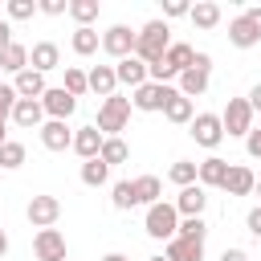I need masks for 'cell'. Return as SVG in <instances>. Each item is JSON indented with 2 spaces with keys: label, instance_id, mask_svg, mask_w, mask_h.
I'll return each mask as SVG.
<instances>
[{
  "label": "cell",
  "instance_id": "7",
  "mask_svg": "<svg viewBox=\"0 0 261 261\" xmlns=\"http://www.w3.org/2000/svg\"><path fill=\"white\" fill-rule=\"evenodd\" d=\"M220 126H224V135H249L253 130V110H249V102L245 98H228V106H224V114H220Z\"/></svg>",
  "mask_w": 261,
  "mask_h": 261
},
{
  "label": "cell",
  "instance_id": "13",
  "mask_svg": "<svg viewBox=\"0 0 261 261\" xmlns=\"http://www.w3.org/2000/svg\"><path fill=\"white\" fill-rule=\"evenodd\" d=\"M204 208H208V196H204L200 184L179 188V196H175V212H179L184 220H188V216H204Z\"/></svg>",
  "mask_w": 261,
  "mask_h": 261
},
{
  "label": "cell",
  "instance_id": "48",
  "mask_svg": "<svg viewBox=\"0 0 261 261\" xmlns=\"http://www.w3.org/2000/svg\"><path fill=\"white\" fill-rule=\"evenodd\" d=\"M102 261H130V257H122V253H106Z\"/></svg>",
  "mask_w": 261,
  "mask_h": 261
},
{
  "label": "cell",
  "instance_id": "31",
  "mask_svg": "<svg viewBox=\"0 0 261 261\" xmlns=\"http://www.w3.org/2000/svg\"><path fill=\"white\" fill-rule=\"evenodd\" d=\"M69 16L77 20V29H90L98 20V0H69Z\"/></svg>",
  "mask_w": 261,
  "mask_h": 261
},
{
  "label": "cell",
  "instance_id": "50",
  "mask_svg": "<svg viewBox=\"0 0 261 261\" xmlns=\"http://www.w3.org/2000/svg\"><path fill=\"white\" fill-rule=\"evenodd\" d=\"M151 261H167V257H151Z\"/></svg>",
  "mask_w": 261,
  "mask_h": 261
},
{
  "label": "cell",
  "instance_id": "42",
  "mask_svg": "<svg viewBox=\"0 0 261 261\" xmlns=\"http://www.w3.org/2000/svg\"><path fill=\"white\" fill-rule=\"evenodd\" d=\"M188 8H192L188 0H167L163 4V16H188Z\"/></svg>",
  "mask_w": 261,
  "mask_h": 261
},
{
  "label": "cell",
  "instance_id": "30",
  "mask_svg": "<svg viewBox=\"0 0 261 261\" xmlns=\"http://www.w3.org/2000/svg\"><path fill=\"white\" fill-rule=\"evenodd\" d=\"M192 57H196V49L192 45H184V41H175V45H167V53H163V61L175 69V73H184L188 65H192Z\"/></svg>",
  "mask_w": 261,
  "mask_h": 261
},
{
  "label": "cell",
  "instance_id": "38",
  "mask_svg": "<svg viewBox=\"0 0 261 261\" xmlns=\"http://www.w3.org/2000/svg\"><path fill=\"white\" fill-rule=\"evenodd\" d=\"M37 12V0H8V16L12 20H29Z\"/></svg>",
  "mask_w": 261,
  "mask_h": 261
},
{
  "label": "cell",
  "instance_id": "33",
  "mask_svg": "<svg viewBox=\"0 0 261 261\" xmlns=\"http://www.w3.org/2000/svg\"><path fill=\"white\" fill-rule=\"evenodd\" d=\"M175 237H184V241H208V224H204V216H188V220H179Z\"/></svg>",
  "mask_w": 261,
  "mask_h": 261
},
{
  "label": "cell",
  "instance_id": "35",
  "mask_svg": "<svg viewBox=\"0 0 261 261\" xmlns=\"http://www.w3.org/2000/svg\"><path fill=\"white\" fill-rule=\"evenodd\" d=\"M167 179H171V184H179V188L196 184V163H192V159H175V163H171V171H167Z\"/></svg>",
  "mask_w": 261,
  "mask_h": 261
},
{
  "label": "cell",
  "instance_id": "11",
  "mask_svg": "<svg viewBox=\"0 0 261 261\" xmlns=\"http://www.w3.org/2000/svg\"><path fill=\"white\" fill-rule=\"evenodd\" d=\"M102 49H106L114 61H122V57H135V33H130L126 24H110V29L102 33Z\"/></svg>",
  "mask_w": 261,
  "mask_h": 261
},
{
  "label": "cell",
  "instance_id": "46",
  "mask_svg": "<svg viewBox=\"0 0 261 261\" xmlns=\"http://www.w3.org/2000/svg\"><path fill=\"white\" fill-rule=\"evenodd\" d=\"M220 261H249V257H245V249H224Z\"/></svg>",
  "mask_w": 261,
  "mask_h": 261
},
{
  "label": "cell",
  "instance_id": "49",
  "mask_svg": "<svg viewBox=\"0 0 261 261\" xmlns=\"http://www.w3.org/2000/svg\"><path fill=\"white\" fill-rule=\"evenodd\" d=\"M253 192H261V179H257V184H253Z\"/></svg>",
  "mask_w": 261,
  "mask_h": 261
},
{
  "label": "cell",
  "instance_id": "16",
  "mask_svg": "<svg viewBox=\"0 0 261 261\" xmlns=\"http://www.w3.org/2000/svg\"><path fill=\"white\" fill-rule=\"evenodd\" d=\"M12 122H16L20 130H37V126L45 122L41 102H33V98H16V106H12Z\"/></svg>",
  "mask_w": 261,
  "mask_h": 261
},
{
  "label": "cell",
  "instance_id": "24",
  "mask_svg": "<svg viewBox=\"0 0 261 261\" xmlns=\"http://www.w3.org/2000/svg\"><path fill=\"white\" fill-rule=\"evenodd\" d=\"M188 16H192L196 29H216V24H220V4H216V0H200V4L188 8Z\"/></svg>",
  "mask_w": 261,
  "mask_h": 261
},
{
  "label": "cell",
  "instance_id": "22",
  "mask_svg": "<svg viewBox=\"0 0 261 261\" xmlns=\"http://www.w3.org/2000/svg\"><path fill=\"white\" fill-rule=\"evenodd\" d=\"M73 151H77L82 159H98V151H102V130H98V126L73 130Z\"/></svg>",
  "mask_w": 261,
  "mask_h": 261
},
{
  "label": "cell",
  "instance_id": "5",
  "mask_svg": "<svg viewBox=\"0 0 261 261\" xmlns=\"http://www.w3.org/2000/svg\"><path fill=\"white\" fill-rule=\"evenodd\" d=\"M208 73H212V57L208 53H196L192 57V65L179 73V94L192 102V98H200L204 90H208Z\"/></svg>",
  "mask_w": 261,
  "mask_h": 261
},
{
  "label": "cell",
  "instance_id": "51",
  "mask_svg": "<svg viewBox=\"0 0 261 261\" xmlns=\"http://www.w3.org/2000/svg\"><path fill=\"white\" fill-rule=\"evenodd\" d=\"M0 143H4V126H0Z\"/></svg>",
  "mask_w": 261,
  "mask_h": 261
},
{
  "label": "cell",
  "instance_id": "1",
  "mask_svg": "<svg viewBox=\"0 0 261 261\" xmlns=\"http://www.w3.org/2000/svg\"><path fill=\"white\" fill-rule=\"evenodd\" d=\"M171 37H167V20H147L139 33H135V57L143 65H155L163 53H167Z\"/></svg>",
  "mask_w": 261,
  "mask_h": 261
},
{
  "label": "cell",
  "instance_id": "34",
  "mask_svg": "<svg viewBox=\"0 0 261 261\" xmlns=\"http://www.w3.org/2000/svg\"><path fill=\"white\" fill-rule=\"evenodd\" d=\"M24 163V143H16V139H4L0 143V167H20Z\"/></svg>",
  "mask_w": 261,
  "mask_h": 261
},
{
  "label": "cell",
  "instance_id": "6",
  "mask_svg": "<svg viewBox=\"0 0 261 261\" xmlns=\"http://www.w3.org/2000/svg\"><path fill=\"white\" fill-rule=\"evenodd\" d=\"M179 90L175 86H159V82H143L139 90H135V98H130V106L135 110H143V114H155V110H163L171 98H175Z\"/></svg>",
  "mask_w": 261,
  "mask_h": 261
},
{
  "label": "cell",
  "instance_id": "15",
  "mask_svg": "<svg viewBox=\"0 0 261 261\" xmlns=\"http://www.w3.org/2000/svg\"><path fill=\"white\" fill-rule=\"evenodd\" d=\"M224 175H228V159H220V155H208L204 163H196V184L200 188H220Z\"/></svg>",
  "mask_w": 261,
  "mask_h": 261
},
{
  "label": "cell",
  "instance_id": "37",
  "mask_svg": "<svg viewBox=\"0 0 261 261\" xmlns=\"http://www.w3.org/2000/svg\"><path fill=\"white\" fill-rule=\"evenodd\" d=\"M65 94H73V98H82L90 86H86V69H77V65H65V86H61Z\"/></svg>",
  "mask_w": 261,
  "mask_h": 261
},
{
  "label": "cell",
  "instance_id": "32",
  "mask_svg": "<svg viewBox=\"0 0 261 261\" xmlns=\"http://www.w3.org/2000/svg\"><path fill=\"white\" fill-rule=\"evenodd\" d=\"M106 179H110V167H106L102 159H86V163H82V184H86V188H102Z\"/></svg>",
  "mask_w": 261,
  "mask_h": 261
},
{
  "label": "cell",
  "instance_id": "12",
  "mask_svg": "<svg viewBox=\"0 0 261 261\" xmlns=\"http://www.w3.org/2000/svg\"><path fill=\"white\" fill-rule=\"evenodd\" d=\"M33 253H37V261H65V237L57 228H37Z\"/></svg>",
  "mask_w": 261,
  "mask_h": 261
},
{
  "label": "cell",
  "instance_id": "43",
  "mask_svg": "<svg viewBox=\"0 0 261 261\" xmlns=\"http://www.w3.org/2000/svg\"><path fill=\"white\" fill-rule=\"evenodd\" d=\"M245 228H249V232H253V237L261 241V208H253V212L245 216Z\"/></svg>",
  "mask_w": 261,
  "mask_h": 261
},
{
  "label": "cell",
  "instance_id": "19",
  "mask_svg": "<svg viewBox=\"0 0 261 261\" xmlns=\"http://www.w3.org/2000/svg\"><path fill=\"white\" fill-rule=\"evenodd\" d=\"M253 184H257V175H253L245 163H237V167H228V175H224V184H220V188H224L228 196H249V192H253Z\"/></svg>",
  "mask_w": 261,
  "mask_h": 261
},
{
  "label": "cell",
  "instance_id": "27",
  "mask_svg": "<svg viewBox=\"0 0 261 261\" xmlns=\"http://www.w3.org/2000/svg\"><path fill=\"white\" fill-rule=\"evenodd\" d=\"M98 45H102V37H98L94 29H73V37H69V49H73L77 57H90V53H98Z\"/></svg>",
  "mask_w": 261,
  "mask_h": 261
},
{
  "label": "cell",
  "instance_id": "18",
  "mask_svg": "<svg viewBox=\"0 0 261 261\" xmlns=\"http://www.w3.org/2000/svg\"><path fill=\"white\" fill-rule=\"evenodd\" d=\"M12 90H16V98H33V102H41V94H45V73H37V69H20L16 82H12Z\"/></svg>",
  "mask_w": 261,
  "mask_h": 261
},
{
  "label": "cell",
  "instance_id": "45",
  "mask_svg": "<svg viewBox=\"0 0 261 261\" xmlns=\"http://www.w3.org/2000/svg\"><path fill=\"white\" fill-rule=\"evenodd\" d=\"M8 45H12V24L0 20V49H8Z\"/></svg>",
  "mask_w": 261,
  "mask_h": 261
},
{
  "label": "cell",
  "instance_id": "25",
  "mask_svg": "<svg viewBox=\"0 0 261 261\" xmlns=\"http://www.w3.org/2000/svg\"><path fill=\"white\" fill-rule=\"evenodd\" d=\"M135 184V200L139 204H159V196H163V184H159V175H139V179H130Z\"/></svg>",
  "mask_w": 261,
  "mask_h": 261
},
{
  "label": "cell",
  "instance_id": "10",
  "mask_svg": "<svg viewBox=\"0 0 261 261\" xmlns=\"http://www.w3.org/2000/svg\"><path fill=\"white\" fill-rule=\"evenodd\" d=\"M41 110H45L49 118L65 122V118L77 110V98H73V94H65L61 86H45V94H41Z\"/></svg>",
  "mask_w": 261,
  "mask_h": 261
},
{
  "label": "cell",
  "instance_id": "9",
  "mask_svg": "<svg viewBox=\"0 0 261 261\" xmlns=\"http://www.w3.org/2000/svg\"><path fill=\"white\" fill-rule=\"evenodd\" d=\"M24 216H29L33 228H53L57 216H61V200L57 196H33L29 208H24Z\"/></svg>",
  "mask_w": 261,
  "mask_h": 261
},
{
  "label": "cell",
  "instance_id": "20",
  "mask_svg": "<svg viewBox=\"0 0 261 261\" xmlns=\"http://www.w3.org/2000/svg\"><path fill=\"white\" fill-rule=\"evenodd\" d=\"M114 77H118L122 86H130V90H139V86L147 82V65H143L139 57H122V61L114 65Z\"/></svg>",
  "mask_w": 261,
  "mask_h": 261
},
{
  "label": "cell",
  "instance_id": "40",
  "mask_svg": "<svg viewBox=\"0 0 261 261\" xmlns=\"http://www.w3.org/2000/svg\"><path fill=\"white\" fill-rule=\"evenodd\" d=\"M37 12H45V16H61V12H69V0H41Z\"/></svg>",
  "mask_w": 261,
  "mask_h": 261
},
{
  "label": "cell",
  "instance_id": "21",
  "mask_svg": "<svg viewBox=\"0 0 261 261\" xmlns=\"http://www.w3.org/2000/svg\"><path fill=\"white\" fill-rule=\"evenodd\" d=\"M86 86H90L98 98H110V94H114V86H118V77H114V65H94V69L86 73Z\"/></svg>",
  "mask_w": 261,
  "mask_h": 261
},
{
  "label": "cell",
  "instance_id": "28",
  "mask_svg": "<svg viewBox=\"0 0 261 261\" xmlns=\"http://www.w3.org/2000/svg\"><path fill=\"white\" fill-rule=\"evenodd\" d=\"M163 118H167V122H175V126H184V122H192V118H196V110H192V102H188L184 94H175V98L163 106Z\"/></svg>",
  "mask_w": 261,
  "mask_h": 261
},
{
  "label": "cell",
  "instance_id": "36",
  "mask_svg": "<svg viewBox=\"0 0 261 261\" xmlns=\"http://www.w3.org/2000/svg\"><path fill=\"white\" fill-rule=\"evenodd\" d=\"M110 200H114V208H118V212H130V208L139 204V200H135V184H130V179H118Z\"/></svg>",
  "mask_w": 261,
  "mask_h": 261
},
{
  "label": "cell",
  "instance_id": "47",
  "mask_svg": "<svg viewBox=\"0 0 261 261\" xmlns=\"http://www.w3.org/2000/svg\"><path fill=\"white\" fill-rule=\"evenodd\" d=\"M4 253H8V232L0 228V257H4Z\"/></svg>",
  "mask_w": 261,
  "mask_h": 261
},
{
  "label": "cell",
  "instance_id": "26",
  "mask_svg": "<svg viewBox=\"0 0 261 261\" xmlns=\"http://www.w3.org/2000/svg\"><path fill=\"white\" fill-rule=\"evenodd\" d=\"M0 69H8V73H20V69H29V45L12 41L8 49H0Z\"/></svg>",
  "mask_w": 261,
  "mask_h": 261
},
{
  "label": "cell",
  "instance_id": "14",
  "mask_svg": "<svg viewBox=\"0 0 261 261\" xmlns=\"http://www.w3.org/2000/svg\"><path fill=\"white\" fill-rule=\"evenodd\" d=\"M57 65H61V49H57L53 41H37V45L29 49V69L49 73V69H57Z\"/></svg>",
  "mask_w": 261,
  "mask_h": 261
},
{
  "label": "cell",
  "instance_id": "8",
  "mask_svg": "<svg viewBox=\"0 0 261 261\" xmlns=\"http://www.w3.org/2000/svg\"><path fill=\"white\" fill-rule=\"evenodd\" d=\"M188 126H192L188 135H192V139H196L200 147H208V151L224 143V126H220V114H196V118H192Z\"/></svg>",
  "mask_w": 261,
  "mask_h": 261
},
{
  "label": "cell",
  "instance_id": "39",
  "mask_svg": "<svg viewBox=\"0 0 261 261\" xmlns=\"http://www.w3.org/2000/svg\"><path fill=\"white\" fill-rule=\"evenodd\" d=\"M12 106H16V90L12 86H0V126L12 118Z\"/></svg>",
  "mask_w": 261,
  "mask_h": 261
},
{
  "label": "cell",
  "instance_id": "4",
  "mask_svg": "<svg viewBox=\"0 0 261 261\" xmlns=\"http://www.w3.org/2000/svg\"><path fill=\"white\" fill-rule=\"evenodd\" d=\"M228 41H232L237 49H253V45H261V8H245L241 16H232V24H228Z\"/></svg>",
  "mask_w": 261,
  "mask_h": 261
},
{
  "label": "cell",
  "instance_id": "23",
  "mask_svg": "<svg viewBox=\"0 0 261 261\" xmlns=\"http://www.w3.org/2000/svg\"><path fill=\"white\" fill-rule=\"evenodd\" d=\"M163 257H167V261H200V257H204V241H184V237H171Z\"/></svg>",
  "mask_w": 261,
  "mask_h": 261
},
{
  "label": "cell",
  "instance_id": "3",
  "mask_svg": "<svg viewBox=\"0 0 261 261\" xmlns=\"http://www.w3.org/2000/svg\"><path fill=\"white\" fill-rule=\"evenodd\" d=\"M143 228H147V237H155V241H171L175 228H179V212H175V204H163V200L151 204Z\"/></svg>",
  "mask_w": 261,
  "mask_h": 261
},
{
  "label": "cell",
  "instance_id": "41",
  "mask_svg": "<svg viewBox=\"0 0 261 261\" xmlns=\"http://www.w3.org/2000/svg\"><path fill=\"white\" fill-rule=\"evenodd\" d=\"M245 151H249L253 159H261V126H253V130L245 135Z\"/></svg>",
  "mask_w": 261,
  "mask_h": 261
},
{
  "label": "cell",
  "instance_id": "2",
  "mask_svg": "<svg viewBox=\"0 0 261 261\" xmlns=\"http://www.w3.org/2000/svg\"><path fill=\"white\" fill-rule=\"evenodd\" d=\"M126 122H130V98H122V94H110V98H102V106H98V130H102V139H118V130H126Z\"/></svg>",
  "mask_w": 261,
  "mask_h": 261
},
{
  "label": "cell",
  "instance_id": "44",
  "mask_svg": "<svg viewBox=\"0 0 261 261\" xmlns=\"http://www.w3.org/2000/svg\"><path fill=\"white\" fill-rule=\"evenodd\" d=\"M245 102H249V110H253V114L261 110V82H257V86L249 90V98H245Z\"/></svg>",
  "mask_w": 261,
  "mask_h": 261
},
{
  "label": "cell",
  "instance_id": "17",
  "mask_svg": "<svg viewBox=\"0 0 261 261\" xmlns=\"http://www.w3.org/2000/svg\"><path fill=\"white\" fill-rule=\"evenodd\" d=\"M41 143L49 151H65V147H73V130L65 122H57V118H45L41 122Z\"/></svg>",
  "mask_w": 261,
  "mask_h": 261
},
{
  "label": "cell",
  "instance_id": "29",
  "mask_svg": "<svg viewBox=\"0 0 261 261\" xmlns=\"http://www.w3.org/2000/svg\"><path fill=\"white\" fill-rule=\"evenodd\" d=\"M98 159H102L106 167H118V163H126V159H130V147H126L122 139H102V151H98Z\"/></svg>",
  "mask_w": 261,
  "mask_h": 261
}]
</instances>
